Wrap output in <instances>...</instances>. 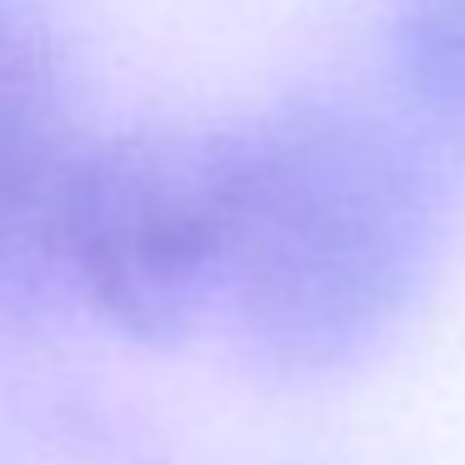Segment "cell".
I'll return each mask as SVG.
<instances>
[{"label":"cell","instance_id":"cell-2","mask_svg":"<svg viewBox=\"0 0 465 465\" xmlns=\"http://www.w3.org/2000/svg\"><path fill=\"white\" fill-rule=\"evenodd\" d=\"M231 131H131L85 145L71 285L135 341H181L221 301Z\"/></svg>","mask_w":465,"mask_h":465},{"label":"cell","instance_id":"cell-4","mask_svg":"<svg viewBox=\"0 0 465 465\" xmlns=\"http://www.w3.org/2000/svg\"><path fill=\"white\" fill-rule=\"evenodd\" d=\"M401 71L415 105L465 135V0H415L401 35Z\"/></svg>","mask_w":465,"mask_h":465},{"label":"cell","instance_id":"cell-3","mask_svg":"<svg viewBox=\"0 0 465 465\" xmlns=\"http://www.w3.org/2000/svg\"><path fill=\"white\" fill-rule=\"evenodd\" d=\"M71 141L55 65L0 21V315H31L71 285Z\"/></svg>","mask_w":465,"mask_h":465},{"label":"cell","instance_id":"cell-1","mask_svg":"<svg viewBox=\"0 0 465 465\" xmlns=\"http://www.w3.org/2000/svg\"><path fill=\"white\" fill-rule=\"evenodd\" d=\"M425 191L375 121L295 105L231 131L221 301L295 371L371 345L411 295L425 255Z\"/></svg>","mask_w":465,"mask_h":465}]
</instances>
